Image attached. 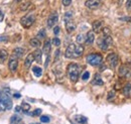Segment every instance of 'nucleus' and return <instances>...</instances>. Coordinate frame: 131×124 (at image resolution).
Returning a JSON list of instances; mask_svg holds the SVG:
<instances>
[{"label": "nucleus", "instance_id": "obj_1", "mask_svg": "<svg viewBox=\"0 0 131 124\" xmlns=\"http://www.w3.org/2000/svg\"><path fill=\"white\" fill-rule=\"evenodd\" d=\"M84 54V47L81 45L72 44L67 47L65 53V57L68 59H77L82 57Z\"/></svg>", "mask_w": 131, "mask_h": 124}, {"label": "nucleus", "instance_id": "obj_2", "mask_svg": "<svg viewBox=\"0 0 131 124\" xmlns=\"http://www.w3.org/2000/svg\"><path fill=\"white\" fill-rule=\"evenodd\" d=\"M0 108L2 110H9L12 108V99L8 89L0 92Z\"/></svg>", "mask_w": 131, "mask_h": 124}, {"label": "nucleus", "instance_id": "obj_3", "mask_svg": "<svg viewBox=\"0 0 131 124\" xmlns=\"http://www.w3.org/2000/svg\"><path fill=\"white\" fill-rule=\"evenodd\" d=\"M80 72H81V68L79 65H77L75 63L69 64L68 69H67V73H68V76L70 78V80L73 83H76L78 81L79 76H80Z\"/></svg>", "mask_w": 131, "mask_h": 124}, {"label": "nucleus", "instance_id": "obj_4", "mask_svg": "<svg viewBox=\"0 0 131 124\" xmlns=\"http://www.w3.org/2000/svg\"><path fill=\"white\" fill-rule=\"evenodd\" d=\"M112 37L110 35H104L103 37H99L98 38V44L99 47L102 49V50H107L110 46H112Z\"/></svg>", "mask_w": 131, "mask_h": 124}, {"label": "nucleus", "instance_id": "obj_5", "mask_svg": "<svg viewBox=\"0 0 131 124\" xmlns=\"http://www.w3.org/2000/svg\"><path fill=\"white\" fill-rule=\"evenodd\" d=\"M103 61V57L100 54H91L87 57V62L91 66H99Z\"/></svg>", "mask_w": 131, "mask_h": 124}, {"label": "nucleus", "instance_id": "obj_6", "mask_svg": "<svg viewBox=\"0 0 131 124\" xmlns=\"http://www.w3.org/2000/svg\"><path fill=\"white\" fill-rule=\"evenodd\" d=\"M35 21V16L33 14H29V15H25L23 16L21 19H20V23L22 24L23 27L25 28H29Z\"/></svg>", "mask_w": 131, "mask_h": 124}, {"label": "nucleus", "instance_id": "obj_7", "mask_svg": "<svg viewBox=\"0 0 131 124\" xmlns=\"http://www.w3.org/2000/svg\"><path fill=\"white\" fill-rule=\"evenodd\" d=\"M106 61H107V64H108L112 69H114V68L117 67V65H118L119 59H118V56H117L116 54L111 53V54H109V55L107 56Z\"/></svg>", "mask_w": 131, "mask_h": 124}, {"label": "nucleus", "instance_id": "obj_8", "mask_svg": "<svg viewBox=\"0 0 131 124\" xmlns=\"http://www.w3.org/2000/svg\"><path fill=\"white\" fill-rule=\"evenodd\" d=\"M17 67H18V58H16L14 55H12L9 59V63H8V68L10 70V72L14 73L17 70Z\"/></svg>", "mask_w": 131, "mask_h": 124}, {"label": "nucleus", "instance_id": "obj_9", "mask_svg": "<svg viewBox=\"0 0 131 124\" xmlns=\"http://www.w3.org/2000/svg\"><path fill=\"white\" fill-rule=\"evenodd\" d=\"M101 4V0H87L85 2V5L90 9H96Z\"/></svg>", "mask_w": 131, "mask_h": 124}, {"label": "nucleus", "instance_id": "obj_10", "mask_svg": "<svg viewBox=\"0 0 131 124\" xmlns=\"http://www.w3.org/2000/svg\"><path fill=\"white\" fill-rule=\"evenodd\" d=\"M58 19H59V16H58V14H57L56 12L51 13V14L49 16V18H48V26H49V27L54 26V25L57 24V22H58Z\"/></svg>", "mask_w": 131, "mask_h": 124}, {"label": "nucleus", "instance_id": "obj_11", "mask_svg": "<svg viewBox=\"0 0 131 124\" xmlns=\"http://www.w3.org/2000/svg\"><path fill=\"white\" fill-rule=\"evenodd\" d=\"M119 75L125 78L131 77V69L128 66H122L119 70Z\"/></svg>", "mask_w": 131, "mask_h": 124}, {"label": "nucleus", "instance_id": "obj_12", "mask_svg": "<svg viewBox=\"0 0 131 124\" xmlns=\"http://www.w3.org/2000/svg\"><path fill=\"white\" fill-rule=\"evenodd\" d=\"M86 44L87 45H92L95 40V34H94V31H88L87 35H86Z\"/></svg>", "mask_w": 131, "mask_h": 124}, {"label": "nucleus", "instance_id": "obj_13", "mask_svg": "<svg viewBox=\"0 0 131 124\" xmlns=\"http://www.w3.org/2000/svg\"><path fill=\"white\" fill-rule=\"evenodd\" d=\"M92 27H93V31L94 32H99L101 30V28L103 27V21L102 20H96L93 22L92 24Z\"/></svg>", "mask_w": 131, "mask_h": 124}, {"label": "nucleus", "instance_id": "obj_14", "mask_svg": "<svg viewBox=\"0 0 131 124\" xmlns=\"http://www.w3.org/2000/svg\"><path fill=\"white\" fill-rule=\"evenodd\" d=\"M66 29L69 33H71V32H73L76 29V24L72 20H69V21L66 22Z\"/></svg>", "mask_w": 131, "mask_h": 124}, {"label": "nucleus", "instance_id": "obj_15", "mask_svg": "<svg viewBox=\"0 0 131 124\" xmlns=\"http://www.w3.org/2000/svg\"><path fill=\"white\" fill-rule=\"evenodd\" d=\"M33 61H34V57H33V54H29V55L26 57L25 61H24V67H25L26 69H28V68L31 66V64H32Z\"/></svg>", "mask_w": 131, "mask_h": 124}, {"label": "nucleus", "instance_id": "obj_16", "mask_svg": "<svg viewBox=\"0 0 131 124\" xmlns=\"http://www.w3.org/2000/svg\"><path fill=\"white\" fill-rule=\"evenodd\" d=\"M8 59V53L6 49H0V64H3Z\"/></svg>", "mask_w": 131, "mask_h": 124}, {"label": "nucleus", "instance_id": "obj_17", "mask_svg": "<svg viewBox=\"0 0 131 124\" xmlns=\"http://www.w3.org/2000/svg\"><path fill=\"white\" fill-rule=\"evenodd\" d=\"M24 53H25V50H24V48H22V47H16L14 50H13V55L16 57V58H21V57H23V55H24Z\"/></svg>", "mask_w": 131, "mask_h": 124}, {"label": "nucleus", "instance_id": "obj_18", "mask_svg": "<svg viewBox=\"0 0 131 124\" xmlns=\"http://www.w3.org/2000/svg\"><path fill=\"white\" fill-rule=\"evenodd\" d=\"M92 84H93V85H97V86H102V85L104 84V82H103L101 76H100L99 74H97V75H95L94 80L92 81Z\"/></svg>", "mask_w": 131, "mask_h": 124}, {"label": "nucleus", "instance_id": "obj_19", "mask_svg": "<svg viewBox=\"0 0 131 124\" xmlns=\"http://www.w3.org/2000/svg\"><path fill=\"white\" fill-rule=\"evenodd\" d=\"M75 120L80 124H86L88 122L87 117H85V116H83V115H76V116H75Z\"/></svg>", "mask_w": 131, "mask_h": 124}, {"label": "nucleus", "instance_id": "obj_20", "mask_svg": "<svg viewBox=\"0 0 131 124\" xmlns=\"http://www.w3.org/2000/svg\"><path fill=\"white\" fill-rule=\"evenodd\" d=\"M50 46H51V44H50V40H49V39H48V40L45 42L42 51H43L46 55H49V51H50Z\"/></svg>", "mask_w": 131, "mask_h": 124}, {"label": "nucleus", "instance_id": "obj_21", "mask_svg": "<svg viewBox=\"0 0 131 124\" xmlns=\"http://www.w3.org/2000/svg\"><path fill=\"white\" fill-rule=\"evenodd\" d=\"M33 57H34V60L39 64V63L41 62V50L40 49H36L33 53Z\"/></svg>", "mask_w": 131, "mask_h": 124}, {"label": "nucleus", "instance_id": "obj_22", "mask_svg": "<svg viewBox=\"0 0 131 124\" xmlns=\"http://www.w3.org/2000/svg\"><path fill=\"white\" fill-rule=\"evenodd\" d=\"M32 72L35 77H40V76L42 75V70H41L39 67H36V66L32 68Z\"/></svg>", "mask_w": 131, "mask_h": 124}, {"label": "nucleus", "instance_id": "obj_23", "mask_svg": "<svg viewBox=\"0 0 131 124\" xmlns=\"http://www.w3.org/2000/svg\"><path fill=\"white\" fill-rule=\"evenodd\" d=\"M29 44L33 47H39V46H40V40L38 38H31L30 42H29Z\"/></svg>", "mask_w": 131, "mask_h": 124}, {"label": "nucleus", "instance_id": "obj_24", "mask_svg": "<svg viewBox=\"0 0 131 124\" xmlns=\"http://www.w3.org/2000/svg\"><path fill=\"white\" fill-rule=\"evenodd\" d=\"M20 121H21V118L18 115H13L10 118V124H18Z\"/></svg>", "mask_w": 131, "mask_h": 124}, {"label": "nucleus", "instance_id": "obj_25", "mask_svg": "<svg viewBox=\"0 0 131 124\" xmlns=\"http://www.w3.org/2000/svg\"><path fill=\"white\" fill-rule=\"evenodd\" d=\"M30 6H31V3H30V2H28V1H26V2L21 3L19 8H20L21 10H23V11H24V10H27V9H28Z\"/></svg>", "mask_w": 131, "mask_h": 124}, {"label": "nucleus", "instance_id": "obj_26", "mask_svg": "<svg viewBox=\"0 0 131 124\" xmlns=\"http://www.w3.org/2000/svg\"><path fill=\"white\" fill-rule=\"evenodd\" d=\"M123 93L125 96H130L131 94V86L130 85H126L124 88H123Z\"/></svg>", "mask_w": 131, "mask_h": 124}, {"label": "nucleus", "instance_id": "obj_27", "mask_svg": "<svg viewBox=\"0 0 131 124\" xmlns=\"http://www.w3.org/2000/svg\"><path fill=\"white\" fill-rule=\"evenodd\" d=\"M21 108H22V111H23V112H25V113H26V112L30 109V105H29V104H27V103H23V104H22V106H21Z\"/></svg>", "mask_w": 131, "mask_h": 124}, {"label": "nucleus", "instance_id": "obj_28", "mask_svg": "<svg viewBox=\"0 0 131 124\" xmlns=\"http://www.w3.org/2000/svg\"><path fill=\"white\" fill-rule=\"evenodd\" d=\"M72 17H73V13H72V12H66V14H65V22L69 21V20H72Z\"/></svg>", "mask_w": 131, "mask_h": 124}, {"label": "nucleus", "instance_id": "obj_29", "mask_svg": "<svg viewBox=\"0 0 131 124\" xmlns=\"http://www.w3.org/2000/svg\"><path fill=\"white\" fill-rule=\"evenodd\" d=\"M52 44L56 47H59V46H61V39L58 37H54V38H52Z\"/></svg>", "mask_w": 131, "mask_h": 124}, {"label": "nucleus", "instance_id": "obj_30", "mask_svg": "<svg viewBox=\"0 0 131 124\" xmlns=\"http://www.w3.org/2000/svg\"><path fill=\"white\" fill-rule=\"evenodd\" d=\"M45 36H46V29H41L37 33V37L39 38H45Z\"/></svg>", "mask_w": 131, "mask_h": 124}, {"label": "nucleus", "instance_id": "obj_31", "mask_svg": "<svg viewBox=\"0 0 131 124\" xmlns=\"http://www.w3.org/2000/svg\"><path fill=\"white\" fill-rule=\"evenodd\" d=\"M90 78V73L88 72V71H86L84 74H83V76H82V79L84 80V81H87L88 79Z\"/></svg>", "mask_w": 131, "mask_h": 124}, {"label": "nucleus", "instance_id": "obj_32", "mask_svg": "<svg viewBox=\"0 0 131 124\" xmlns=\"http://www.w3.org/2000/svg\"><path fill=\"white\" fill-rule=\"evenodd\" d=\"M114 97H115V91H110L109 92V94H108V100L109 101H111L112 99H114Z\"/></svg>", "mask_w": 131, "mask_h": 124}, {"label": "nucleus", "instance_id": "obj_33", "mask_svg": "<svg viewBox=\"0 0 131 124\" xmlns=\"http://www.w3.org/2000/svg\"><path fill=\"white\" fill-rule=\"evenodd\" d=\"M40 121L43 122V123H49V117H48V116H41V117H40Z\"/></svg>", "mask_w": 131, "mask_h": 124}, {"label": "nucleus", "instance_id": "obj_34", "mask_svg": "<svg viewBox=\"0 0 131 124\" xmlns=\"http://www.w3.org/2000/svg\"><path fill=\"white\" fill-rule=\"evenodd\" d=\"M84 40H85V38H84V35H83V34H79V35L77 36V42H78L79 44H82Z\"/></svg>", "mask_w": 131, "mask_h": 124}, {"label": "nucleus", "instance_id": "obj_35", "mask_svg": "<svg viewBox=\"0 0 131 124\" xmlns=\"http://www.w3.org/2000/svg\"><path fill=\"white\" fill-rule=\"evenodd\" d=\"M102 31H103V34H104V35H110V32H111V30H110L108 27H104V28L102 29Z\"/></svg>", "mask_w": 131, "mask_h": 124}, {"label": "nucleus", "instance_id": "obj_36", "mask_svg": "<svg viewBox=\"0 0 131 124\" xmlns=\"http://www.w3.org/2000/svg\"><path fill=\"white\" fill-rule=\"evenodd\" d=\"M40 113H41V110L40 109H36V110H34L32 113V116H39L40 115Z\"/></svg>", "mask_w": 131, "mask_h": 124}, {"label": "nucleus", "instance_id": "obj_37", "mask_svg": "<svg viewBox=\"0 0 131 124\" xmlns=\"http://www.w3.org/2000/svg\"><path fill=\"white\" fill-rule=\"evenodd\" d=\"M71 3H72V0H63V4H64L65 6L71 5Z\"/></svg>", "mask_w": 131, "mask_h": 124}, {"label": "nucleus", "instance_id": "obj_38", "mask_svg": "<svg viewBox=\"0 0 131 124\" xmlns=\"http://www.w3.org/2000/svg\"><path fill=\"white\" fill-rule=\"evenodd\" d=\"M60 30H61V29H60V27H59V26H56V27L53 28V33H54L56 35H58V34L60 33Z\"/></svg>", "mask_w": 131, "mask_h": 124}, {"label": "nucleus", "instance_id": "obj_39", "mask_svg": "<svg viewBox=\"0 0 131 124\" xmlns=\"http://www.w3.org/2000/svg\"><path fill=\"white\" fill-rule=\"evenodd\" d=\"M126 7H127V9H131V0L126 1Z\"/></svg>", "mask_w": 131, "mask_h": 124}, {"label": "nucleus", "instance_id": "obj_40", "mask_svg": "<svg viewBox=\"0 0 131 124\" xmlns=\"http://www.w3.org/2000/svg\"><path fill=\"white\" fill-rule=\"evenodd\" d=\"M8 37L7 36H0V42H7Z\"/></svg>", "mask_w": 131, "mask_h": 124}, {"label": "nucleus", "instance_id": "obj_41", "mask_svg": "<svg viewBox=\"0 0 131 124\" xmlns=\"http://www.w3.org/2000/svg\"><path fill=\"white\" fill-rule=\"evenodd\" d=\"M3 19H4V14H3L2 11H0V22H1Z\"/></svg>", "mask_w": 131, "mask_h": 124}, {"label": "nucleus", "instance_id": "obj_42", "mask_svg": "<svg viewBox=\"0 0 131 124\" xmlns=\"http://www.w3.org/2000/svg\"><path fill=\"white\" fill-rule=\"evenodd\" d=\"M13 96H14V98H16V99H18V98H20V97H21V96H20V94H18V93H15Z\"/></svg>", "mask_w": 131, "mask_h": 124}, {"label": "nucleus", "instance_id": "obj_43", "mask_svg": "<svg viewBox=\"0 0 131 124\" xmlns=\"http://www.w3.org/2000/svg\"><path fill=\"white\" fill-rule=\"evenodd\" d=\"M15 111H16V112H19V111H22V108H21V107H16V108H15Z\"/></svg>", "mask_w": 131, "mask_h": 124}, {"label": "nucleus", "instance_id": "obj_44", "mask_svg": "<svg viewBox=\"0 0 131 124\" xmlns=\"http://www.w3.org/2000/svg\"><path fill=\"white\" fill-rule=\"evenodd\" d=\"M122 1H123V0H118V3H120V4H121V3H122Z\"/></svg>", "mask_w": 131, "mask_h": 124}, {"label": "nucleus", "instance_id": "obj_45", "mask_svg": "<svg viewBox=\"0 0 131 124\" xmlns=\"http://www.w3.org/2000/svg\"><path fill=\"white\" fill-rule=\"evenodd\" d=\"M16 1H18V2H19V1H21V0H16Z\"/></svg>", "mask_w": 131, "mask_h": 124}, {"label": "nucleus", "instance_id": "obj_46", "mask_svg": "<svg viewBox=\"0 0 131 124\" xmlns=\"http://www.w3.org/2000/svg\"><path fill=\"white\" fill-rule=\"evenodd\" d=\"M0 92H1V91H0Z\"/></svg>", "mask_w": 131, "mask_h": 124}]
</instances>
